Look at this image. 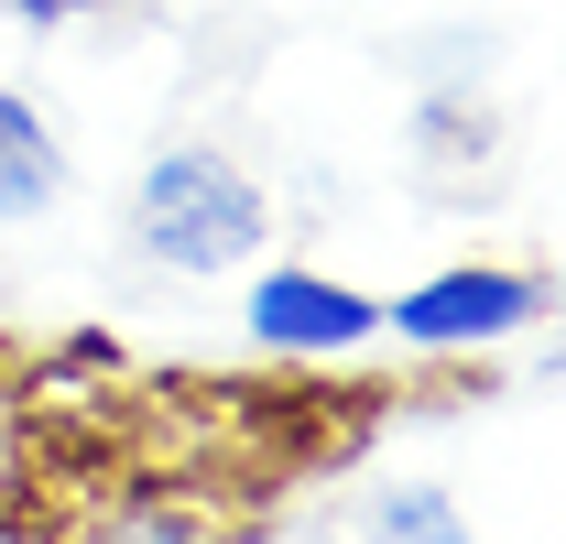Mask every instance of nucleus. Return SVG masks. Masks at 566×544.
<instances>
[{"instance_id": "f257e3e1", "label": "nucleus", "mask_w": 566, "mask_h": 544, "mask_svg": "<svg viewBox=\"0 0 566 544\" xmlns=\"http://www.w3.org/2000/svg\"><path fill=\"white\" fill-rule=\"evenodd\" d=\"M273 240V197L218 142H164L132 186V251L153 272H229Z\"/></svg>"}, {"instance_id": "f03ea898", "label": "nucleus", "mask_w": 566, "mask_h": 544, "mask_svg": "<svg viewBox=\"0 0 566 544\" xmlns=\"http://www.w3.org/2000/svg\"><path fill=\"white\" fill-rule=\"evenodd\" d=\"M545 305H556V283L523 272V262H447V272H424L415 294H392L381 327H392L403 348H424V359H458V348L523 338Z\"/></svg>"}, {"instance_id": "7ed1b4c3", "label": "nucleus", "mask_w": 566, "mask_h": 544, "mask_svg": "<svg viewBox=\"0 0 566 544\" xmlns=\"http://www.w3.org/2000/svg\"><path fill=\"white\" fill-rule=\"evenodd\" d=\"M240 327H251V348H273V359H349V348L381 338V294H359V283H338V272L283 262V272L251 283Z\"/></svg>"}, {"instance_id": "20e7f679", "label": "nucleus", "mask_w": 566, "mask_h": 544, "mask_svg": "<svg viewBox=\"0 0 566 544\" xmlns=\"http://www.w3.org/2000/svg\"><path fill=\"white\" fill-rule=\"evenodd\" d=\"M55 197H66V142L22 87H0V218H44Z\"/></svg>"}, {"instance_id": "39448f33", "label": "nucleus", "mask_w": 566, "mask_h": 544, "mask_svg": "<svg viewBox=\"0 0 566 544\" xmlns=\"http://www.w3.org/2000/svg\"><path fill=\"white\" fill-rule=\"evenodd\" d=\"M359 544H480V534H469V512L436 479H403V490H370L359 501Z\"/></svg>"}, {"instance_id": "423d86ee", "label": "nucleus", "mask_w": 566, "mask_h": 544, "mask_svg": "<svg viewBox=\"0 0 566 544\" xmlns=\"http://www.w3.org/2000/svg\"><path fill=\"white\" fill-rule=\"evenodd\" d=\"M491 142H501V121L480 109V98H458V87H436L415 109V164H424V186H447L458 164H491Z\"/></svg>"}, {"instance_id": "0eeeda50", "label": "nucleus", "mask_w": 566, "mask_h": 544, "mask_svg": "<svg viewBox=\"0 0 566 544\" xmlns=\"http://www.w3.org/2000/svg\"><path fill=\"white\" fill-rule=\"evenodd\" d=\"M98 544H208V523L175 512V501H120V512L98 523Z\"/></svg>"}, {"instance_id": "6e6552de", "label": "nucleus", "mask_w": 566, "mask_h": 544, "mask_svg": "<svg viewBox=\"0 0 566 544\" xmlns=\"http://www.w3.org/2000/svg\"><path fill=\"white\" fill-rule=\"evenodd\" d=\"M98 11H120V0H0V22H22V33H66V22H98Z\"/></svg>"}, {"instance_id": "1a4fd4ad", "label": "nucleus", "mask_w": 566, "mask_h": 544, "mask_svg": "<svg viewBox=\"0 0 566 544\" xmlns=\"http://www.w3.org/2000/svg\"><path fill=\"white\" fill-rule=\"evenodd\" d=\"M55 370H120V338H109V327H76V338L55 348Z\"/></svg>"}]
</instances>
